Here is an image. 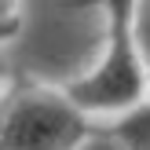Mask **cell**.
<instances>
[{
  "label": "cell",
  "instance_id": "cell-1",
  "mask_svg": "<svg viewBox=\"0 0 150 150\" xmlns=\"http://www.w3.org/2000/svg\"><path fill=\"white\" fill-rule=\"evenodd\" d=\"M99 37H103L99 7L40 4L29 11L15 59L40 77H70L84 62H92Z\"/></svg>",
  "mask_w": 150,
  "mask_h": 150
},
{
  "label": "cell",
  "instance_id": "cell-6",
  "mask_svg": "<svg viewBox=\"0 0 150 150\" xmlns=\"http://www.w3.org/2000/svg\"><path fill=\"white\" fill-rule=\"evenodd\" d=\"M84 150H121V146H117L114 139H95V143H88Z\"/></svg>",
  "mask_w": 150,
  "mask_h": 150
},
{
  "label": "cell",
  "instance_id": "cell-2",
  "mask_svg": "<svg viewBox=\"0 0 150 150\" xmlns=\"http://www.w3.org/2000/svg\"><path fill=\"white\" fill-rule=\"evenodd\" d=\"M81 136V117L51 99H18L7 114V150H66Z\"/></svg>",
  "mask_w": 150,
  "mask_h": 150
},
{
  "label": "cell",
  "instance_id": "cell-5",
  "mask_svg": "<svg viewBox=\"0 0 150 150\" xmlns=\"http://www.w3.org/2000/svg\"><path fill=\"white\" fill-rule=\"evenodd\" d=\"M139 40H143V48H146V59H150V4L139 11Z\"/></svg>",
  "mask_w": 150,
  "mask_h": 150
},
{
  "label": "cell",
  "instance_id": "cell-4",
  "mask_svg": "<svg viewBox=\"0 0 150 150\" xmlns=\"http://www.w3.org/2000/svg\"><path fill=\"white\" fill-rule=\"evenodd\" d=\"M121 136L128 139L132 146L150 150V110H143V114H136V117H128V121L121 125Z\"/></svg>",
  "mask_w": 150,
  "mask_h": 150
},
{
  "label": "cell",
  "instance_id": "cell-3",
  "mask_svg": "<svg viewBox=\"0 0 150 150\" xmlns=\"http://www.w3.org/2000/svg\"><path fill=\"white\" fill-rule=\"evenodd\" d=\"M125 26H128V15H125V7H117V15H114V51H110L106 66L88 84H81L73 92L84 106H117V103H128L139 92V70H136V59H132L128 29Z\"/></svg>",
  "mask_w": 150,
  "mask_h": 150
}]
</instances>
